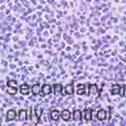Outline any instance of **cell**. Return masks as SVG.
<instances>
[{"mask_svg":"<svg viewBox=\"0 0 126 126\" xmlns=\"http://www.w3.org/2000/svg\"><path fill=\"white\" fill-rule=\"evenodd\" d=\"M32 92H33L34 94H38L39 92H40V86H39V84L33 85V87H32Z\"/></svg>","mask_w":126,"mask_h":126,"instance_id":"obj_13","label":"cell"},{"mask_svg":"<svg viewBox=\"0 0 126 126\" xmlns=\"http://www.w3.org/2000/svg\"><path fill=\"white\" fill-rule=\"evenodd\" d=\"M77 93L79 94H83L85 93V85L83 84H79L78 85V90H77Z\"/></svg>","mask_w":126,"mask_h":126,"instance_id":"obj_12","label":"cell"},{"mask_svg":"<svg viewBox=\"0 0 126 126\" xmlns=\"http://www.w3.org/2000/svg\"><path fill=\"white\" fill-rule=\"evenodd\" d=\"M37 117H38V115H37V113H35V111H34V109H33V115H32V120H33V122H34V123L35 124H36V123H38V120H37ZM39 118V117H38Z\"/></svg>","mask_w":126,"mask_h":126,"instance_id":"obj_16","label":"cell"},{"mask_svg":"<svg viewBox=\"0 0 126 126\" xmlns=\"http://www.w3.org/2000/svg\"><path fill=\"white\" fill-rule=\"evenodd\" d=\"M61 117H62V119L64 120V121H68L70 119V112H69V110H67V109L63 110V111L61 112Z\"/></svg>","mask_w":126,"mask_h":126,"instance_id":"obj_4","label":"cell"},{"mask_svg":"<svg viewBox=\"0 0 126 126\" xmlns=\"http://www.w3.org/2000/svg\"><path fill=\"white\" fill-rule=\"evenodd\" d=\"M17 93V87H14V86H9L7 88V94H15Z\"/></svg>","mask_w":126,"mask_h":126,"instance_id":"obj_14","label":"cell"},{"mask_svg":"<svg viewBox=\"0 0 126 126\" xmlns=\"http://www.w3.org/2000/svg\"><path fill=\"white\" fill-rule=\"evenodd\" d=\"M89 93L90 94H97L98 90H97V87L96 85H90V89H89Z\"/></svg>","mask_w":126,"mask_h":126,"instance_id":"obj_17","label":"cell"},{"mask_svg":"<svg viewBox=\"0 0 126 126\" xmlns=\"http://www.w3.org/2000/svg\"><path fill=\"white\" fill-rule=\"evenodd\" d=\"M121 94H123L124 97H126V85H125V88H124L123 90H121Z\"/></svg>","mask_w":126,"mask_h":126,"instance_id":"obj_19","label":"cell"},{"mask_svg":"<svg viewBox=\"0 0 126 126\" xmlns=\"http://www.w3.org/2000/svg\"><path fill=\"white\" fill-rule=\"evenodd\" d=\"M20 93L22 94H27L30 93V86L26 85V84H22L21 87H20Z\"/></svg>","mask_w":126,"mask_h":126,"instance_id":"obj_5","label":"cell"},{"mask_svg":"<svg viewBox=\"0 0 126 126\" xmlns=\"http://www.w3.org/2000/svg\"><path fill=\"white\" fill-rule=\"evenodd\" d=\"M15 118H16V111H15V110H13V109L9 110L7 113H6V119H7V121H12V120H14Z\"/></svg>","mask_w":126,"mask_h":126,"instance_id":"obj_3","label":"cell"},{"mask_svg":"<svg viewBox=\"0 0 126 126\" xmlns=\"http://www.w3.org/2000/svg\"><path fill=\"white\" fill-rule=\"evenodd\" d=\"M74 120L77 121V122L81 120V111L79 109H76L74 111Z\"/></svg>","mask_w":126,"mask_h":126,"instance_id":"obj_8","label":"cell"},{"mask_svg":"<svg viewBox=\"0 0 126 126\" xmlns=\"http://www.w3.org/2000/svg\"><path fill=\"white\" fill-rule=\"evenodd\" d=\"M7 85H9V86H14V87H17V83H16V81H12V80H10L9 82H7Z\"/></svg>","mask_w":126,"mask_h":126,"instance_id":"obj_18","label":"cell"},{"mask_svg":"<svg viewBox=\"0 0 126 126\" xmlns=\"http://www.w3.org/2000/svg\"><path fill=\"white\" fill-rule=\"evenodd\" d=\"M97 118L99 119L100 121H103V120H105L106 118V111L104 109H100L99 111H98V113H97Z\"/></svg>","mask_w":126,"mask_h":126,"instance_id":"obj_1","label":"cell"},{"mask_svg":"<svg viewBox=\"0 0 126 126\" xmlns=\"http://www.w3.org/2000/svg\"><path fill=\"white\" fill-rule=\"evenodd\" d=\"M61 92H62V86L60 84H56V85H55V94H59Z\"/></svg>","mask_w":126,"mask_h":126,"instance_id":"obj_15","label":"cell"},{"mask_svg":"<svg viewBox=\"0 0 126 126\" xmlns=\"http://www.w3.org/2000/svg\"><path fill=\"white\" fill-rule=\"evenodd\" d=\"M60 117H61V113L59 112L58 110H53V111L50 112V118H52L53 121H58Z\"/></svg>","mask_w":126,"mask_h":126,"instance_id":"obj_2","label":"cell"},{"mask_svg":"<svg viewBox=\"0 0 126 126\" xmlns=\"http://www.w3.org/2000/svg\"><path fill=\"white\" fill-rule=\"evenodd\" d=\"M50 92H52V88H50L49 85H47V84L43 85V87H42V93L43 94H50Z\"/></svg>","mask_w":126,"mask_h":126,"instance_id":"obj_9","label":"cell"},{"mask_svg":"<svg viewBox=\"0 0 126 126\" xmlns=\"http://www.w3.org/2000/svg\"><path fill=\"white\" fill-rule=\"evenodd\" d=\"M64 90H65V94H72L74 93V89H73V85H72V84H67V85L65 86Z\"/></svg>","mask_w":126,"mask_h":126,"instance_id":"obj_10","label":"cell"},{"mask_svg":"<svg viewBox=\"0 0 126 126\" xmlns=\"http://www.w3.org/2000/svg\"><path fill=\"white\" fill-rule=\"evenodd\" d=\"M121 90H120V85L115 84L112 86V89H111V94H120Z\"/></svg>","mask_w":126,"mask_h":126,"instance_id":"obj_11","label":"cell"},{"mask_svg":"<svg viewBox=\"0 0 126 126\" xmlns=\"http://www.w3.org/2000/svg\"><path fill=\"white\" fill-rule=\"evenodd\" d=\"M27 111H26V110H24V109H23V110H20V112H19V120H20V121H25L26 119H27V113H26Z\"/></svg>","mask_w":126,"mask_h":126,"instance_id":"obj_6","label":"cell"},{"mask_svg":"<svg viewBox=\"0 0 126 126\" xmlns=\"http://www.w3.org/2000/svg\"><path fill=\"white\" fill-rule=\"evenodd\" d=\"M84 118H85V120L86 121H90L92 120V109H85L84 110Z\"/></svg>","mask_w":126,"mask_h":126,"instance_id":"obj_7","label":"cell"}]
</instances>
